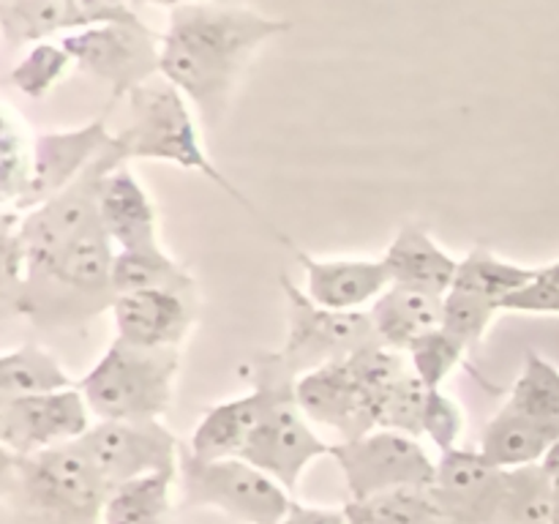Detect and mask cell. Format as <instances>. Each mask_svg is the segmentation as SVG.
<instances>
[{
	"instance_id": "obj_14",
	"label": "cell",
	"mask_w": 559,
	"mask_h": 524,
	"mask_svg": "<svg viewBox=\"0 0 559 524\" xmlns=\"http://www.w3.org/2000/svg\"><path fill=\"white\" fill-rule=\"evenodd\" d=\"M295 393L306 418L333 429L342 442L358 440L380 426V402L366 391L349 358L300 374Z\"/></svg>"
},
{
	"instance_id": "obj_9",
	"label": "cell",
	"mask_w": 559,
	"mask_h": 524,
	"mask_svg": "<svg viewBox=\"0 0 559 524\" xmlns=\"http://www.w3.org/2000/svg\"><path fill=\"white\" fill-rule=\"evenodd\" d=\"M278 284L287 300V338L278 353L298 377L380 342L369 311L325 309L314 303L287 273L278 276Z\"/></svg>"
},
{
	"instance_id": "obj_11",
	"label": "cell",
	"mask_w": 559,
	"mask_h": 524,
	"mask_svg": "<svg viewBox=\"0 0 559 524\" xmlns=\"http://www.w3.org/2000/svg\"><path fill=\"white\" fill-rule=\"evenodd\" d=\"M76 69L87 71L96 80L112 87L109 102L118 104L123 96H131L136 87L162 76V36L145 22L136 25H109L85 27L60 38Z\"/></svg>"
},
{
	"instance_id": "obj_27",
	"label": "cell",
	"mask_w": 559,
	"mask_h": 524,
	"mask_svg": "<svg viewBox=\"0 0 559 524\" xmlns=\"http://www.w3.org/2000/svg\"><path fill=\"white\" fill-rule=\"evenodd\" d=\"M175 473H153L109 489L104 524H169Z\"/></svg>"
},
{
	"instance_id": "obj_17",
	"label": "cell",
	"mask_w": 559,
	"mask_h": 524,
	"mask_svg": "<svg viewBox=\"0 0 559 524\" xmlns=\"http://www.w3.org/2000/svg\"><path fill=\"white\" fill-rule=\"evenodd\" d=\"M197 293L183 289H140L123 293L112 303L118 336L136 347H180L194 327Z\"/></svg>"
},
{
	"instance_id": "obj_30",
	"label": "cell",
	"mask_w": 559,
	"mask_h": 524,
	"mask_svg": "<svg viewBox=\"0 0 559 524\" xmlns=\"http://www.w3.org/2000/svg\"><path fill=\"white\" fill-rule=\"evenodd\" d=\"M33 180V142L27 140L25 123L14 109L3 107V131H0V194L5 207L16 211L25 202Z\"/></svg>"
},
{
	"instance_id": "obj_42",
	"label": "cell",
	"mask_w": 559,
	"mask_h": 524,
	"mask_svg": "<svg viewBox=\"0 0 559 524\" xmlns=\"http://www.w3.org/2000/svg\"><path fill=\"white\" fill-rule=\"evenodd\" d=\"M131 5H164V9H180V5L205 3V0H129Z\"/></svg>"
},
{
	"instance_id": "obj_2",
	"label": "cell",
	"mask_w": 559,
	"mask_h": 524,
	"mask_svg": "<svg viewBox=\"0 0 559 524\" xmlns=\"http://www.w3.org/2000/svg\"><path fill=\"white\" fill-rule=\"evenodd\" d=\"M3 502L16 524H104L109 486L80 442L3 451Z\"/></svg>"
},
{
	"instance_id": "obj_31",
	"label": "cell",
	"mask_w": 559,
	"mask_h": 524,
	"mask_svg": "<svg viewBox=\"0 0 559 524\" xmlns=\"http://www.w3.org/2000/svg\"><path fill=\"white\" fill-rule=\"evenodd\" d=\"M508 407L533 418L557 420L559 418V369L544 355L530 349L524 358L522 374L513 382Z\"/></svg>"
},
{
	"instance_id": "obj_5",
	"label": "cell",
	"mask_w": 559,
	"mask_h": 524,
	"mask_svg": "<svg viewBox=\"0 0 559 524\" xmlns=\"http://www.w3.org/2000/svg\"><path fill=\"white\" fill-rule=\"evenodd\" d=\"M118 249L107 238L102 224L76 238L52 265L31 276L11 311L31 320L41 331L80 327L112 311L118 289L112 271Z\"/></svg>"
},
{
	"instance_id": "obj_1",
	"label": "cell",
	"mask_w": 559,
	"mask_h": 524,
	"mask_svg": "<svg viewBox=\"0 0 559 524\" xmlns=\"http://www.w3.org/2000/svg\"><path fill=\"white\" fill-rule=\"evenodd\" d=\"M287 31L289 22L224 0L180 5L169 11V25L162 33V76L213 129L222 123L251 55Z\"/></svg>"
},
{
	"instance_id": "obj_38",
	"label": "cell",
	"mask_w": 559,
	"mask_h": 524,
	"mask_svg": "<svg viewBox=\"0 0 559 524\" xmlns=\"http://www.w3.org/2000/svg\"><path fill=\"white\" fill-rule=\"evenodd\" d=\"M502 311L513 314H551L559 317V278L540 267L538 278L502 303Z\"/></svg>"
},
{
	"instance_id": "obj_6",
	"label": "cell",
	"mask_w": 559,
	"mask_h": 524,
	"mask_svg": "<svg viewBox=\"0 0 559 524\" xmlns=\"http://www.w3.org/2000/svg\"><path fill=\"white\" fill-rule=\"evenodd\" d=\"M180 349H151L112 338L80 380V391L98 420H158L175 396Z\"/></svg>"
},
{
	"instance_id": "obj_12",
	"label": "cell",
	"mask_w": 559,
	"mask_h": 524,
	"mask_svg": "<svg viewBox=\"0 0 559 524\" xmlns=\"http://www.w3.org/2000/svg\"><path fill=\"white\" fill-rule=\"evenodd\" d=\"M76 442L109 489L153 473L178 475L183 451L162 420H98Z\"/></svg>"
},
{
	"instance_id": "obj_10",
	"label": "cell",
	"mask_w": 559,
	"mask_h": 524,
	"mask_svg": "<svg viewBox=\"0 0 559 524\" xmlns=\"http://www.w3.org/2000/svg\"><path fill=\"white\" fill-rule=\"evenodd\" d=\"M331 456L342 469L349 497L358 502L399 489H431L437 480V462L418 437L393 429L336 442Z\"/></svg>"
},
{
	"instance_id": "obj_35",
	"label": "cell",
	"mask_w": 559,
	"mask_h": 524,
	"mask_svg": "<svg viewBox=\"0 0 559 524\" xmlns=\"http://www.w3.org/2000/svg\"><path fill=\"white\" fill-rule=\"evenodd\" d=\"M500 306L489 303V300L478 298V295L462 293V289H451L442 300V325L448 333L459 338L464 347H475L480 338L489 331L491 320L500 314Z\"/></svg>"
},
{
	"instance_id": "obj_7",
	"label": "cell",
	"mask_w": 559,
	"mask_h": 524,
	"mask_svg": "<svg viewBox=\"0 0 559 524\" xmlns=\"http://www.w3.org/2000/svg\"><path fill=\"white\" fill-rule=\"evenodd\" d=\"M178 478L186 505L216 508L240 524H278L293 502V491L238 456L202 458L183 448Z\"/></svg>"
},
{
	"instance_id": "obj_28",
	"label": "cell",
	"mask_w": 559,
	"mask_h": 524,
	"mask_svg": "<svg viewBox=\"0 0 559 524\" xmlns=\"http://www.w3.org/2000/svg\"><path fill=\"white\" fill-rule=\"evenodd\" d=\"M495 524H555V480L540 464L508 469Z\"/></svg>"
},
{
	"instance_id": "obj_20",
	"label": "cell",
	"mask_w": 559,
	"mask_h": 524,
	"mask_svg": "<svg viewBox=\"0 0 559 524\" xmlns=\"http://www.w3.org/2000/svg\"><path fill=\"white\" fill-rule=\"evenodd\" d=\"M391 284L424 289V293L448 295L459 273V260L448 254L420 224L409 222L396 233L385 257Z\"/></svg>"
},
{
	"instance_id": "obj_8",
	"label": "cell",
	"mask_w": 559,
	"mask_h": 524,
	"mask_svg": "<svg viewBox=\"0 0 559 524\" xmlns=\"http://www.w3.org/2000/svg\"><path fill=\"white\" fill-rule=\"evenodd\" d=\"M120 164L131 162L126 158L123 145L115 136V142L102 153V158L91 164V169H85L74 183L66 186L60 194L49 196L33 211L20 213V240L27 257L25 282L41 273L47 265H52L87 229L102 224V218H98V186H102L104 175Z\"/></svg>"
},
{
	"instance_id": "obj_15",
	"label": "cell",
	"mask_w": 559,
	"mask_h": 524,
	"mask_svg": "<svg viewBox=\"0 0 559 524\" xmlns=\"http://www.w3.org/2000/svg\"><path fill=\"white\" fill-rule=\"evenodd\" d=\"M109 107L115 104L109 102ZM109 107L80 129L44 131L33 136V180L25 202L16 211L27 213L49 196L60 194L102 158V153L115 142V131H109L107 126Z\"/></svg>"
},
{
	"instance_id": "obj_44",
	"label": "cell",
	"mask_w": 559,
	"mask_h": 524,
	"mask_svg": "<svg viewBox=\"0 0 559 524\" xmlns=\"http://www.w3.org/2000/svg\"><path fill=\"white\" fill-rule=\"evenodd\" d=\"M544 271H546V273H551V276H557V278H559V260H557V262H551V265H546Z\"/></svg>"
},
{
	"instance_id": "obj_34",
	"label": "cell",
	"mask_w": 559,
	"mask_h": 524,
	"mask_svg": "<svg viewBox=\"0 0 559 524\" xmlns=\"http://www.w3.org/2000/svg\"><path fill=\"white\" fill-rule=\"evenodd\" d=\"M464 353L467 347L453 333H448L445 327H435L407 349V358L420 382L431 391H440L442 382L462 366Z\"/></svg>"
},
{
	"instance_id": "obj_24",
	"label": "cell",
	"mask_w": 559,
	"mask_h": 524,
	"mask_svg": "<svg viewBox=\"0 0 559 524\" xmlns=\"http://www.w3.org/2000/svg\"><path fill=\"white\" fill-rule=\"evenodd\" d=\"M0 27L9 47L41 44L58 33L85 31V20L71 0H0Z\"/></svg>"
},
{
	"instance_id": "obj_4",
	"label": "cell",
	"mask_w": 559,
	"mask_h": 524,
	"mask_svg": "<svg viewBox=\"0 0 559 524\" xmlns=\"http://www.w3.org/2000/svg\"><path fill=\"white\" fill-rule=\"evenodd\" d=\"M115 136L123 145L129 162H164L175 164L186 172L202 175L213 186H218L229 200L254 213L262 224H267L260 216V211L251 205L249 196L233 180H227V175L207 156L189 98L164 76H156V80L145 82V85L131 93L129 120H126L123 129L115 131ZM276 238H282V233H276Z\"/></svg>"
},
{
	"instance_id": "obj_36",
	"label": "cell",
	"mask_w": 559,
	"mask_h": 524,
	"mask_svg": "<svg viewBox=\"0 0 559 524\" xmlns=\"http://www.w3.org/2000/svg\"><path fill=\"white\" fill-rule=\"evenodd\" d=\"M364 502L382 524H451L429 489H399Z\"/></svg>"
},
{
	"instance_id": "obj_22",
	"label": "cell",
	"mask_w": 559,
	"mask_h": 524,
	"mask_svg": "<svg viewBox=\"0 0 559 524\" xmlns=\"http://www.w3.org/2000/svg\"><path fill=\"white\" fill-rule=\"evenodd\" d=\"M442 300H445V295L391 284L369 306V317L374 322L380 344L407 353L420 336L442 325Z\"/></svg>"
},
{
	"instance_id": "obj_39",
	"label": "cell",
	"mask_w": 559,
	"mask_h": 524,
	"mask_svg": "<svg viewBox=\"0 0 559 524\" xmlns=\"http://www.w3.org/2000/svg\"><path fill=\"white\" fill-rule=\"evenodd\" d=\"M278 524H349V519L344 508L306 505V502L293 500Z\"/></svg>"
},
{
	"instance_id": "obj_21",
	"label": "cell",
	"mask_w": 559,
	"mask_h": 524,
	"mask_svg": "<svg viewBox=\"0 0 559 524\" xmlns=\"http://www.w3.org/2000/svg\"><path fill=\"white\" fill-rule=\"evenodd\" d=\"M557 440L559 418H533V415H522L502 404L500 413L486 424L478 451L497 467L519 469L544 462V456Z\"/></svg>"
},
{
	"instance_id": "obj_29",
	"label": "cell",
	"mask_w": 559,
	"mask_h": 524,
	"mask_svg": "<svg viewBox=\"0 0 559 524\" xmlns=\"http://www.w3.org/2000/svg\"><path fill=\"white\" fill-rule=\"evenodd\" d=\"M112 282L118 295L140 293V289H183L197 293V282L175 257L167 251L145 249V251H118L115 254Z\"/></svg>"
},
{
	"instance_id": "obj_37",
	"label": "cell",
	"mask_w": 559,
	"mask_h": 524,
	"mask_svg": "<svg viewBox=\"0 0 559 524\" xmlns=\"http://www.w3.org/2000/svg\"><path fill=\"white\" fill-rule=\"evenodd\" d=\"M464 431V413L451 396L442 391H429L424 415V437H429L440 453L459 448V437Z\"/></svg>"
},
{
	"instance_id": "obj_23",
	"label": "cell",
	"mask_w": 559,
	"mask_h": 524,
	"mask_svg": "<svg viewBox=\"0 0 559 524\" xmlns=\"http://www.w3.org/2000/svg\"><path fill=\"white\" fill-rule=\"evenodd\" d=\"M257 418H260V398L254 391L213 404L202 413L200 424L191 431L189 451L202 458H240L251 431H254Z\"/></svg>"
},
{
	"instance_id": "obj_43",
	"label": "cell",
	"mask_w": 559,
	"mask_h": 524,
	"mask_svg": "<svg viewBox=\"0 0 559 524\" xmlns=\"http://www.w3.org/2000/svg\"><path fill=\"white\" fill-rule=\"evenodd\" d=\"M555 524H559V480H555Z\"/></svg>"
},
{
	"instance_id": "obj_40",
	"label": "cell",
	"mask_w": 559,
	"mask_h": 524,
	"mask_svg": "<svg viewBox=\"0 0 559 524\" xmlns=\"http://www.w3.org/2000/svg\"><path fill=\"white\" fill-rule=\"evenodd\" d=\"M344 511H347L349 524H382L380 519H377L374 513H371V508L366 505V502L349 500L347 505H344Z\"/></svg>"
},
{
	"instance_id": "obj_16",
	"label": "cell",
	"mask_w": 559,
	"mask_h": 524,
	"mask_svg": "<svg viewBox=\"0 0 559 524\" xmlns=\"http://www.w3.org/2000/svg\"><path fill=\"white\" fill-rule=\"evenodd\" d=\"M506 475L508 469L480 451L451 448L437 458V480L429 491L451 524H495Z\"/></svg>"
},
{
	"instance_id": "obj_19",
	"label": "cell",
	"mask_w": 559,
	"mask_h": 524,
	"mask_svg": "<svg viewBox=\"0 0 559 524\" xmlns=\"http://www.w3.org/2000/svg\"><path fill=\"white\" fill-rule=\"evenodd\" d=\"M98 218L118 251L158 249L156 202L129 164L109 169L98 186Z\"/></svg>"
},
{
	"instance_id": "obj_13",
	"label": "cell",
	"mask_w": 559,
	"mask_h": 524,
	"mask_svg": "<svg viewBox=\"0 0 559 524\" xmlns=\"http://www.w3.org/2000/svg\"><path fill=\"white\" fill-rule=\"evenodd\" d=\"M91 407L80 385L41 396L0 398V442L9 453H38L74 442L91 429Z\"/></svg>"
},
{
	"instance_id": "obj_3",
	"label": "cell",
	"mask_w": 559,
	"mask_h": 524,
	"mask_svg": "<svg viewBox=\"0 0 559 524\" xmlns=\"http://www.w3.org/2000/svg\"><path fill=\"white\" fill-rule=\"evenodd\" d=\"M243 371L260 398V418L240 458L265 469L287 491H295L300 475L320 456H331L333 445L311 429L295 393L298 374L284 364L278 349L254 353Z\"/></svg>"
},
{
	"instance_id": "obj_41",
	"label": "cell",
	"mask_w": 559,
	"mask_h": 524,
	"mask_svg": "<svg viewBox=\"0 0 559 524\" xmlns=\"http://www.w3.org/2000/svg\"><path fill=\"white\" fill-rule=\"evenodd\" d=\"M540 467H544L546 473H549L551 480H559V440L549 448V453H546V456H544Z\"/></svg>"
},
{
	"instance_id": "obj_18",
	"label": "cell",
	"mask_w": 559,
	"mask_h": 524,
	"mask_svg": "<svg viewBox=\"0 0 559 524\" xmlns=\"http://www.w3.org/2000/svg\"><path fill=\"white\" fill-rule=\"evenodd\" d=\"M304 267V289L314 303L333 311H369L388 287L391 273L382 260H320L309 251L287 246Z\"/></svg>"
},
{
	"instance_id": "obj_33",
	"label": "cell",
	"mask_w": 559,
	"mask_h": 524,
	"mask_svg": "<svg viewBox=\"0 0 559 524\" xmlns=\"http://www.w3.org/2000/svg\"><path fill=\"white\" fill-rule=\"evenodd\" d=\"M429 391L420 377L409 366L407 374L399 377L380 402V426L377 429H393L409 437H424V415Z\"/></svg>"
},
{
	"instance_id": "obj_32",
	"label": "cell",
	"mask_w": 559,
	"mask_h": 524,
	"mask_svg": "<svg viewBox=\"0 0 559 524\" xmlns=\"http://www.w3.org/2000/svg\"><path fill=\"white\" fill-rule=\"evenodd\" d=\"M74 58L60 41H41L27 49L25 58L11 69V82L27 98H44L71 71Z\"/></svg>"
},
{
	"instance_id": "obj_25",
	"label": "cell",
	"mask_w": 559,
	"mask_h": 524,
	"mask_svg": "<svg viewBox=\"0 0 559 524\" xmlns=\"http://www.w3.org/2000/svg\"><path fill=\"white\" fill-rule=\"evenodd\" d=\"M540 267H527L519 265V262L502 260L489 246L478 243L459 260L456 282H453L451 289L478 295V298L497 303L502 309V303L511 295H516L519 289L527 287L530 282H535Z\"/></svg>"
},
{
	"instance_id": "obj_26",
	"label": "cell",
	"mask_w": 559,
	"mask_h": 524,
	"mask_svg": "<svg viewBox=\"0 0 559 524\" xmlns=\"http://www.w3.org/2000/svg\"><path fill=\"white\" fill-rule=\"evenodd\" d=\"M58 358L38 344H22L0 355V398L41 396L76 388Z\"/></svg>"
}]
</instances>
